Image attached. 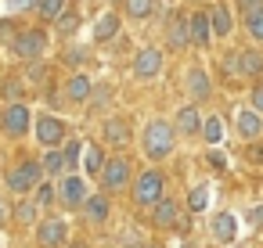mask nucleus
<instances>
[{"mask_svg": "<svg viewBox=\"0 0 263 248\" xmlns=\"http://www.w3.org/2000/svg\"><path fill=\"white\" fill-rule=\"evenodd\" d=\"M173 137H177V126H170L166 119H152V122L144 126V137H141L144 155H148L152 162L170 158V151H173Z\"/></svg>", "mask_w": 263, "mask_h": 248, "instance_id": "obj_1", "label": "nucleus"}, {"mask_svg": "<svg viewBox=\"0 0 263 248\" xmlns=\"http://www.w3.org/2000/svg\"><path fill=\"white\" fill-rule=\"evenodd\" d=\"M130 194H134V205H141V209H155V201L166 198V180H162V173H155V169L141 173V176L130 183Z\"/></svg>", "mask_w": 263, "mask_h": 248, "instance_id": "obj_2", "label": "nucleus"}, {"mask_svg": "<svg viewBox=\"0 0 263 248\" xmlns=\"http://www.w3.org/2000/svg\"><path fill=\"white\" fill-rule=\"evenodd\" d=\"M40 176H44V162H18V166L8 173V187H11L15 194H29V191L40 183Z\"/></svg>", "mask_w": 263, "mask_h": 248, "instance_id": "obj_3", "label": "nucleus"}, {"mask_svg": "<svg viewBox=\"0 0 263 248\" xmlns=\"http://www.w3.org/2000/svg\"><path fill=\"white\" fill-rule=\"evenodd\" d=\"M98 180H101V187L105 191H126L130 187V162L126 158H108L105 166H101V173H98Z\"/></svg>", "mask_w": 263, "mask_h": 248, "instance_id": "obj_4", "label": "nucleus"}, {"mask_svg": "<svg viewBox=\"0 0 263 248\" xmlns=\"http://www.w3.org/2000/svg\"><path fill=\"white\" fill-rule=\"evenodd\" d=\"M0 126H4L8 137H26V130L33 126V115H29L26 101H11L4 108V115H0Z\"/></svg>", "mask_w": 263, "mask_h": 248, "instance_id": "obj_5", "label": "nucleus"}, {"mask_svg": "<svg viewBox=\"0 0 263 248\" xmlns=\"http://www.w3.org/2000/svg\"><path fill=\"white\" fill-rule=\"evenodd\" d=\"M11 51H15L22 61H40V58H44V51H47V36H44L40 29L18 33V36H15V44H11Z\"/></svg>", "mask_w": 263, "mask_h": 248, "instance_id": "obj_6", "label": "nucleus"}, {"mask_svg": "<svg viewBox=\"0 0 263 248\" xmlns=\"http://www.w3.org/2000/svg\"><path fill=\"white\" fill-rule=\"evenodd\" d=\"M65 237H69V223H65V219L51 216V219H40V223H36V241H40V248H62Z\"/></svg>", "mask_w": 263, "mask_h": 248, "instance_id": "obj_7", "label": "nucleus"}, {"mask_svg": "<svg viewBox=\"0 0 263 248\" xmlns=\"http://www.w3.org/2000/svg\"><path fill=\"white\" fill-rule=\"evenodd\" d=\"M162 69V51L159 47H141L137 58H134V76L137 79H155Z\"/></svg>", "mask_w": 263, "mask_h": 248, "instance_id": "obj_8", "label": "nucleus"}, {"mask_svg": "<svg viewBox=\"0 0 263 248\" xmlns=\"http://www.w3.org/2000/svg\"><path fill=\"white\" fill-rule=\"evenodd\" d=\"M36 140H40L44 148H58V144L65 140V122L54 119V115H40V119H36Z\"/></svg>", "mask_w": 263, "mask_h": 248, "instance_id": "obj_9", "label": "nucleus"}, {"mask_svg": "<svg viewBox=\"0 0 263 248\" xmlns=\"http://www.w3.org/2000/svg\"><path fill=\"white\" fill-rule=\"evenodd\" d=\"M58 194H62V205H65V209H83V201H87V187H83V176L69 173V176L62 180Z\"/></svg>", "mask_w": 263, "mask_h": 248, "instance_id": "obj_10", "label": "nucleus"}, {"mask_svg": "<svg viewBox=\"0 0 263 248\" xmlns=\"http://www.w3.org/2000/svg\"><path fill=\"white\" fill-rule=\"evenodd\" d=\"M187 29H191V44H195V47H209V40H213V22H209V15H202V11L187 15Z\"/></svg>", "mask_w": 263, "mask_h": 248, "instance_id": "obj_11", "label": "nucleus"}, {"mask_svg": "<svg viewBox=\"0 0 263 248\" xmlns=\"http://www.w3.org/2000/svg\"><path fill=\"white\" fill-rule=\"evenodd\" d=\"M90 94H94V79H90V76H83V72H76V76L65 83V97H69L72 105H87V101H90Z\"/></svg>", "mask_w": 263, "mask_h": 248, "instance_id": "obj_12", "label": "nucleus"}, {"mask_svg": "<svg viewBox=\"0 0 263 248\" xmlns=\"http://www.w3.org/2000/svg\"><path fill=\"white\" fill-rule=\"evenodd\" d=\"M238 133L249 137V140L263 137V112H256V108H241V112H238Z\"/></svg>", "mask_w": 263, "mask_h": 248, "instance_id": "obj_13", "label": "nucleus"}, {"mask_svg": "<svg viewBox=\"0 0 263 248\" xmlns=\"http://www.w3.org/2000/svg\"><path fill=\"white\" fill-rule=\"evenodd\" d=\"M152 219H155V226H180V209H177V201H173V198H159L155 209H152Z\"/></svg>", "mask_w": 263, "mask_h": 248, "instance_id": "obj_14", "label": "nucleus"}, {"mask_svg": "<svg viewBox=\"0 0 263 248\" xmlns=\"http://www.w3.org/2000/svg\"><path fill=\"white\" fill-rule=\"evenodd\" d=\"M116 33H119V15H116V11H105V15L94 22V40H98V44H108V40H116Z\"/></svg>", "mask_w": 263, "mask_h": 248, "instance_id": "obj_15", "label": "nucleus"}, {"mask_svg": "<svg viewBox=\"0 0 263 248\" xmlns=\"http://www.w3.org/2000/svg\"><path fill=\"white\" fill-rule=\"evenodd\" d=\"M187 94H191V101H205L213 94V83H209V76L202 69H191L187 72Z\"/></svg>", "mask_w": 263, "mask_h": 248, "instance_id": "obj_16", "label": "nucleus"}, {"mask_svg": "<svg viewBox=\"0 0 263 248\" xmlns=\"http://www.w3.org/2000/svg\"><path fill=\"white\" fill-rule=\"evenodd\" d=\"M198 130H202L198 108H195V105L180 108V112H177V133H184V137H198Z\"/></svg>", "mask_w": 263, "mask_h": 248, "instance_id": "obj_17", "label": "nucleus"}, {"mask_svg": "<svg viewBox=\"0 0 263 248\" xmlns=\"http://www.w3.org/2000/svg\"><path fill=\"white\" fill-rule=\"evenodd\" d=\"M83 216H87L90 223H108V198H105V194H87Z\"/></svg>", "mask_w": 263, "mask_h": 248, "instance_id": "obj_18", "label": "nucleus"}, {"mask_svg": "<svg viewBox=\"0 0 263 248\" xmlns=\"http://www.w3.org/2000/svg\"><path fill=\"white\" fill-rule=\"evenodd\" d=\"M238 65H241V79H259V72H263V54H259V51H238Z\"/></svg>", "mask_w": 263, "mask_h": 248, "instance_id": "obj_19", "label": "nucleus"}, {"mask_svg": "<svg viewBox=\"0 0 263 248\" xmlns=\"http://www.w3.org/2000/svg\"><path fill=\"white\" fill-rule=\"evenodd\" d=\"M187 44H191L187 18H173V22H170V51H184Z\"/></svg>", "mask_w": 263, "mask_h": 248, "instance_id": "obj_20", "label": "nucleus"}, {"mask_svg": "<svg viewBox=\"0 0 263 248\" xmlns=\"http://www.w3.org/2000/svg\"><path fill=\"white\" fill-rule=\"evenodd\" d=\"M213 234H216V241H234L238 237V219L231 212H220L213 219Z\"/></svg>", "mask_w": 263, "mask_h": 248, "instance_id": "obj_21", "label": "nucleus"}, {"mask_svg": "<svg viewBox=\"0 0 263 248\" xmlns=\"http://www.w3.org/2000/svg\"><path fill=\"white\" fill-rule=\"evenodd\" d=\"M209 22H213V33H216V36H227V33L234 29V18H231V11H227V4H216V8L209 11Z\"/></svg>", "mask_w": 263, "mask_h": 248, "instance_id": "obj_22", "label": "nucleus"}, {"mask_svg": "<svg viewBox=\"0 0 263 248\" xmlns=\"http://www.w3.org/2000/svg\"><path fill=\"white\" fill-rule=\"evenodd\" d=\"M101 133H105V140H108V144H116V148H123V144L130 140V126H126L123 119H108Z\"/></svg>", "mask_w": 263, "mask_h": 248, "instance_id": "obj_23", "label": "nucleus"}, {"mask_svg": "<svg viewBox=\"0 0 263 248\" xmlns=\"http://www.w3.org/2000/svg\"><path fill=\"white\" fill-rule=\"evenodd\" d=\"M245 33H249L256 44H263V4H256V8L245 11Z\"/></svg>", "mask_w": 263, "mask_h": 248, "instance_id": "obj_24", "label": "nucleus"}, {"mask_svg": "<svg viewBox=\"0 0 263 248\" xmlns=\"http://www.w3.org/2000/svg\"><path fill=\"white\" fill-rule=\"evenodd\" d=\"M101 166H105V155H101V148H98V144H87V148H83V173L98 176V173H101Z\"/></svg>", "mask_w": 263, "mask_h": 248, "instance_id": "obj_25", "label": "nucleus"}, {"mask_svg": "<svg viewBox=\"0 0 263 248\" xmlns=\"http://www.w3.org/2000/svg\"><path fill=\"white\" fill-rule=\"evenodd\" d=\"M44 173H51V176H65V155H62L58 148H47V155H44Z\"/></svg>", "mask_w": 263, "mask_h": 248, "instance_id": "obj_26", "label": "nucleus"}, {"mask_svg": "<svg viewBox=\"0 0 263 248\" xmlns=\"http://www.w3.org/2000/svg\"><path fill=\"white\" fill-rule=\"evenodd\" d=\"M54 29H58V36H72V33L80 29V15H76V11H62V15L54 18Z\"/></svg>", "mask_w": 263, "mask_h": 248, "instance_id": "obj_27", "label": "nucleus"}, {"mask_svg": "<svg viewBox=\"0 0 263 248\" xmlns=\"http://www.w3.org/2000/svg\"><path fill=\"white\" fill-rule=\"evenodd\" d=\"M152 11H155V0H126V15H130V18H137V22H141V18H148Z\"/></svg>", "mask_w": 263, "mask_h": 248, "instance_id": "obj_28", "label": "nucleus"}, {"mask_svg": "<svg viewBox=\"0 0 263 248\" xmlns=\"http://www.w3.org/2000/svg\"><path fill=\"white\" fill-rule=\"evenodd\" d=\"M36 11H40V18H44V22H54V18L65 11V0H40Z\"/></svg>", "mask_w": 263, "mask_h": 248, "instance_id": "obj_29", "label": "nucleus"}, {"mask_svg": "<svg viewBox=\"0 0 263 248\" xmlns=\"http://www.w3.org/2000/svg\"><path fill=\"white\" fill-rule=\"evenodd\" d=\"M202 133H205L209 144H220V137H223V122H220L216 115H209V119L202 122Z\"/></svg>", "mask_w": 263, "mask_h": 248, "instance_id": "obj_30", "label": "nucleus"}, {"mask_svg": "<svg viewBox=\"0 0 263 248\" xmlns=\"http://www.w3.org/2000/svg\"><path fill=\"white\" fill-rule=\"evenodd\" d=\"M205 205H209V191H205V187H195V191L187 194V209H191V212H205Z\"/></svg>", "mask_w": 263, "mask_h": 248, "instance_id": "obj_31", "label": "nucleus"}, {"mask_svg": "<svg viewBox=\"0 0 263 248\" xmlns=\"http://www.w3.org/2000/svg\"><path fill=\"white\" fill-rule=\"evenodd\" d=\"M15 219H18V223H36V201H26V198H22V201L15 205Z\"/></svg>", "mask_w": 263, "mask_h": 248, "instance_id": "obj_32", "label": "nucleus"}, {"mask_svg": "<svg viewBox=\"0 0 263 248\" xmlns=\"http://www.w3.org/2000/svg\"><path fill=\"white\" fill-rule=\"evenodd\" d=\"M26 79H29L33 87H40V83L47 79V65H44V61H29V69H26Z\"/></svg>", "mask_w": 263, "mask_h": 248, "instance_id": "obj_33", "label": "nucleus"}, {"mask_svg": "<svg viewBox=\"0 0 263 248\" xmlns=\"http://www.w3.org/2000/svg\"><path fill=\"white\" fill-rule=\"evenodd\" d=\"M22 94H26L22 79H18V76H8V83H4V97H8V101H22Z\"/></svg>", "mask_w": 263, "mask_h": 248, "instance_id": "obj_34", "label": "nucleus"}, {"mask_svg": "<svg viewBox=\"0 0 263 248\" xmlns=\"http://www.w3.org/2000/svg\"><path fill=\"white\" fill-rule=\"evenodd\" d=\"M108 97H112V90H108V87H98V90L90 94V112H101V108L108 105Z\"/></svg>", "mask_w": 263, "mask_h": 248, "instance_id": "obj_35", "label": "nucleus"}, {"mask_svg": "<svg viewBox=\"0 0 263 248\" xmlns=\"http://www.w3.org/2000/svg\"><path fill=\"white\" fill-rule=\"evenodd\" d=\"M220 65H223V72H227V76H238V79H241V65H238V51H231V54H227V58H223Z\"/></svg>", "mask_w": 263, "mask_h": 248, "instance_id": "obj_36", "label": "nucleus"}, {"mask_svg": "<svg viewBox=\"0 0 263 248\" xmlns=\"http://www.w3.org/2000/svg\"><path fill=\"white\" fill-rule=\"evenodd\" d=\"M62 155H65V169H76V162H80V155H83V148H80V144H69V148H65Z\"/></svg>", "mask_w": 263, "mask_h": 248, "instance_id": "obj_37", "label": "nucleus"}, {"mask_svg": "<svg viewBox=\"0 0 263 248\" xmlns=\"http://www.w3.org/2000/svg\"><path fill=\"white\" fill-rule=\"evenodd\" d=\"M51 198H54V183H40V191H36V205H51Z\"/></svg>", "mask_w": 263, "mask_h": 248, "instance_id": "obj_38", "label": "nucleus"}, {"mask_svg": "<svg viewBox=\"0 0 263 248\" xmlns=\"http://www.w3.org/2000/svg\"><path fill=\"white\" fill-rule=\"evenodd\" d=\"M65 61H69V65H80V61H87V51H83V47H69V51H65Z\"/></svg>", "mask_w": 263, "mask_h": 248, "instance_id": "obj_39", "label": "nucleus"}, {"mask_svg": "<svg viewBox=\"0 0 263 248\" xmlns=\"http://www.w3.org/2000/svg\"><path fill=\"white\" fill-rule=\"evenodd\" d=\"M252 108H256V112H263V83H256V87H252Z\"/></svg>", "mask_w": 263, "mask_h": 248, "instance_id": "obj_40", "label": "nucleus"}, {"mask_svg": "<svg viewBox=\"0 0 263 248\" xmlns=\"http://www.w3.org/2000/svg\"><path fill=\"white\" fill-rule=\"evenodd\" d=\"M15 219V209L8 205V201H0V226H4V223H11Z\"/></svg>", "mask_w": 263, "mask_h": 248, "instance_id": "obj_41", "label": "nucleus"}, {"mask_svg": "<svg viewBox=\"0 0 263 248\" xmlns=\"http://www.w3.org/2000/svg\"><path fill=\"white\" fill-rule=\"evenodd\" d=\"M40 4V0H8V8L11 11H22V8H36Z\"/></svg>", "mask_w": 263, "mask_h": 248, "instance_id": "obj_42", "label": "nucleus"}, {"mask_svg": "<svg viewBox=\"0 0 263 248\" xmlns=\"http://www.w3.org/2000/svg\"><path fill=\"white\" fill-rule=\"evenodd\" d=\"M249 223H252V226H256V230H259V226H263V205H256V209H252V212H249Z\"/></svg>", "mask_w": 263, "mask_h": 248, "instance_id": "obj_43", "label": "nucleus"}, {"mask_svg": "<svg viewBox=\"0 0 263 248\" xmlns=\"http://www.w3.org/2000/svg\"><path fill=\"white\" fill-rule=\"evenodd\" d=\"M209 162H213V166H216V169H227V158H223V155H220V151H209Z\"/></svg>", "mask_w": 263, "mask_h": 248, "instance_id": "obj_44", "label": "nucleus"}, {"mask_svg": "<svg viewBox=\"0 0 263 248\" xmlns=\"http://www.w3.org/2000/svg\"><path fill=\"white\" fill-rule=\"evenodd\" d=\"M256 4H263V0H238V8H241V11H249V8H256Z\"/></svg>", "mask_w": 263, "mask_h": 248, "instance_id": "obj_45", "label": "nucleus"}, {"mask_svg": "<svg viewBox=\"0 0 263 248\" xmlns=\"http://www.w3.org/2000/svg\"><path fill=\"white\" fill-rule=\"evenodd\" d=\"M72 248H87V244H83V241H76V244H72Z\"/></svg>", "mask_w": 263, "mask_h": 248, "instance_id": "obj_46", "label": "nucleus"}]
</instances>
